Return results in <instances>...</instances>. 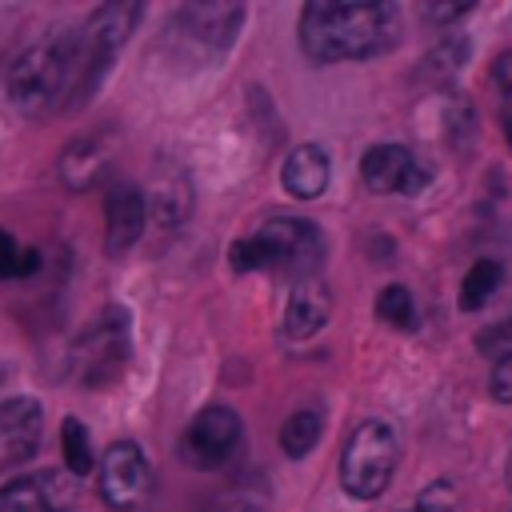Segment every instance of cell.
I'll return each mask as SVG.
<instances>
[{"instance_id": "cell-10", "label": "cell", "mask_w": 512, "mask_h": 512, "mask_svg": "<svg viewBox=\"0 0 512 512\" xmlns=\"http://www.w3.org/2000/svg\"><path fill=\"white\" fill-rule=\"evenodd\" d=\"M148 220V200L136 184H112L104 196V252L108 256H124Z\"/></svg>"}, {"instance_id": "cell-25", "label": "cell", "mask_w": 512, "mask_h": 512, "mask_svg": "<svg viewBox=\"0 0 512 512\" xmlns=\"http://www.w3.org/2000/svg\"><path fill=\"white\" fill-rule=\"evenodd\" d=\"M4 376H8V372H4V368H0V388H4Z\"/></svg>"}, {"instance_id": "cell-15", "label": "cell", "mask_w": 512, "mask_h": 512, "mask_svg": "<svg viewBox=\"0 0 512 512\" xmlns=\"http://www.w3.org/2000/svg\"><path fill=\"white\" fill-rule=\"evenodd\" d=\"M64 500L56 476H20L0 488V512H56Z\"/></svg>"}, {"instance_id": "cell-3", "label": "cell", "mask_w": 512, "mask_h": 512, "mask_svg": "<svg viewBox=\"0 0 512 512\" xmlns=\"http://www.w3.org/2000/svg\"><path fill=\"white\" fill-rule=\"evenodd\" d=\"M236 272H284L308 280L324 260V236L312 220L300 216H268L248 236H240L228 252Z\"/></svg>"}, {"instance_id": "cell-9", "label": "cell", "mask_w": 512, "mask_h": 512, "mask_svg": "<svg viewBox=\"0 0 512 512\" xmlns=\"http://www.w3.org/2000/svg\"><path fill=\"white\" fill-rule=\"evenodd\" d=\"M360 176L372 192H388V196H416L432 180V172L400 144H372L360 156Z\"/></svg>"}, {"instance_id": "cell-1", "label": "cell", "mask_w": 512, "mask_h": 512, "mask_svg": "<svg viewBox=\"0 0 512 512\" xmlns=\"http://www.w3.org/2000/svg\"><path fill=\"white\" fill-rule=\"evenodd\" d=\"M108 64L112 56L88 44L80 28H56L12 60L8 100L16 112L32 120L60 112V108H76L100 88Z\"/></svg>"}, {"instance_id": "cell-13", "label": "cell", "mask_w": 512, "mask_h": 512, "mask_svg": "<svg viewBox=\"0 0 512 512\" xmlns=\"http://www.w3.org/2000/svg\"><path fill=\"white\" fill-rule=\"evenodd\" d=\"M280 184L296 200H316L328 188V152L320 144H300L280 168Z\"/></svg>"}, {"instance_id": "cell-26", "label": "cell", "mask_w": 512, "mask_h": 512, "mask_svg": "<svg viewBox=\"0 0 512 512\" xmlns=\"http://www.w3.org/2000/svg\"><path fill=\"white\" fill-rule=\"evenodd\" d=\"M404 512H420V508H416V504H412V508H404Z\"/></svg>"}, {"instance_id": "cell-6", "label": "cell", "mask_w": 512, "mask_h": 512, "mask_svg": "<svg viewBox=\"0 0 512 512\" xmlns=\"http://www.w3.org/2000/svg\"><path fill=\"white\" fill-rule=\"evenodd\" d=\"M236 448H240V416L232 408H224V404H212L200 416H192V424L180 436L184 464L204 468V472L228 464L236 456Z\"/></svg>"}, {"instance_id": "cell-7", "label": "cell", "mask_w": 512, "mask_h": 512, "mask_svg": "<svg viewBox=\"0 0 512 512\" xmlns=\"http://www.w3.org/2000/svg\"><path fill=\"white\" fill-rule=\"evenodd\" d=\"M152 492V468L132 440H120L100 460V496L116 512H136Z\"/></svg>"}, {"instance_id": "cell-24", "label": "cell", "mask_w": 512, "mask_h": 512, "mask_svg": "<svg viewBox=\"0 0 512 512\" xmlns=\"http://www.w3.org/2000/svg\"><path fill=\"white\" fill-rule=\"evenodd\" d=\"M504 476H508V488H512V456H508V468H504Z\"/></svg>"}, {"instance_id": "cell-11", "label": "cell", "mask_w": 512, "mask_h": 512, "mask_svg": "<svg viewBox=\"0 0 512 512\" xmlns=\"http://www.w3.org/2000/svg\"><path fill=\"white\" fill-rule=\"evenodd\" d=\"M40 444V404L32 396H16L0 404V464H20Z\"/></svg>"}, {"instance_id": "cell-12", "label": "cell", "mask_w": 512, "mask_h": 512, "mask_svg": "<svg viewBox=\"0 0 512 512\" xmlns=\"http://www.w3.org/2000/svg\"><path fill=\"white\" fill-rule=\"evenodd\" d=\"M328 316H332L328 288L316 284V280H300L288 292V304H284V336L288 340H308L328 324Z\"/></svg>"}, {"instance_id": "cell-4", "label": "cell", "mask_w": 512, "mask_h": 512, "mask_svg": "<svg viewBox=\"0 0 512 512\" xmlns=\"http://www.w3.org/2000/svg\"><path fill=\"white\" fill-rule=\"evenodd\" d=\"M400 464V440L396 428L384 420H364L340 456V484L356 500H372L392 484V472Z\"/></svg>"}, {"instance_id": "cell-21", "label": "cell", "mask_w": 512, "mask_h": 512, "mask_svg": "<svg viewBox=\"0 0 512 512\" xmlns=\"http://www.w3.org/2000/svg\"><path fill=\"white\" fill-rule=\"evenodd\" d=\"M36 268H40V252L20 248L16 236H8L0 228V280H20V276H32Z\"/></svg>"}, {"instance_id": "cell-18", "label": "cell", "mask_w": 512, "mask_h": 512, "mask_svg": "<svg viewBox=\"0 0 512 512\" xmlns=\"http://www.w3.org/2000/svg\"><path fill=\"white\" fill-rule=\"evenodd\" d=\"M60 452H64V468L72 476H88L92 464H96L92 436H88V428L76 416H64V424H60Z\"/></svg>"}, {"instance_id": "cell-19", "label": "cell", "mask_w": 512, "mask_h": 512, "mask_svg": "<svg viewBox=\"0 0 512 512\" xmlns=\"http://www.w3.org/2000/svg\"><path fill=\"white\" fill-rule=\"evenodd\" d=\"M376 320H384L388 328H400V332H412L420 320H416V300L404 284H388L380 288L376 296Z\"/></svg>"}, {"instance_id": "cell-16", "label": "cell", "mask_w": 512, "mask_h": 512, "mask_svg": "<svg viewBox=\"0 0 512 512\" xmlns=\"http://www.w3.org/2000/svg\"><path fill=\"white\" fill-rule=\"evenodd\" d=\"M108 168V144L100 136H84V140H72L60 156V180L76 192L92 188Z\"/></svg>"}, {"instance_id": "cell-8", "label": "cell", "mask_w": 512, "mask_h": 512, "mask_svg": "<svg viewBox=\"0 0 512 512\" xmlns=\"http://www.w3.org/2000/svg\"><path fill=\"white\" fill-rule=\"evenodd\" d=\"M240 16H244L240 4H188L172 20V40L204 56H220L236 36Z\"/></svg>"}, {"instance_id": "cell-2", "label": "cell", "mask_w": 512, "mask_h": 512, "mask_svg": "<svg viewBox=\"0 0 512 512\" xmlns=\"http://www.w3.org/2000/svg\"><path fill=\"white\" fill-rule=\"evenodd\" d=\"M400 12L392 4H332L316 0L300 12V48L316 64L368 60L396 44Z\"/></svg>"}, {"instance_id": "cell-20", "label": "cell", "mask_w": 512, "mask_h": 512, "mask_svg": "<svg viewBox=\"0 0 512 512\" xmlns=\"http://www.w3.org/2000/svg\"><path fill=\"white\" fill-rule=\"evenodd\" d=\"M320 432H324V420H320L316 412H296V416H288V424L280 428V448H284L292 460H300V456H308V452L316 448Z\"/></svg>"}, {"instance_id": "cell-17", "label": "cell", "mask_w": 512, "mask_h": 512, "mask_svg": "<svg viewBox=\"0 0 512 512\" xmlns=\"http://www.w3.org/2000/svg\"><path fill=\"white\" fill-rule=\"evenodd\" d=\"M500 280H504V264H500V260H476V264L468 268L464 284H460V308H464V312L484 308V304L492 300V292L500 288Z\"/></svg>"}, {"instance_id": "cell-22", "label": "cell", "mask_w": 512, "mask_h": 512, "mask_svg": "<svg viewBox=\"0 0 512 512\" xmlns=\"http://www.w3.org/2000/svg\"><path fill=\"white\" fill-rule=\"evenodd\" d=\"M496 88H500V116H504V136L512 144V52H504L496 60Z\"/></svg>"}, {"instance_id": "cell-14", "label": "cell", "mask_w": 512, "mask_h": 512, "mask_svg": "<svg viewBox=\"0 0 512 512\" xmlns=\"http://www.w3.org/2000/svg\"><path fill=\"white\" fill-rule=\"evenodd\" d=\"M148 204H152V212H156V220L164 228L184 224V216L192 212V184H188V176H184L180 164H160L156 168Z\"/></svg>"}, {"instance_id": "cell-5", "label": "cell", "mask_w": 512, "mask_h": 512, "mask_svg": "<svg viewBox=\"0 0 512 512\" xmlns=\"http://www.w3.org/2000/svg\"><path fill=\"white\" fill-rule=\"evenodd\" d=\"M128 356H132L128 312L124 308H104L72 344V376L84 388H108L124 376Z\"/></svg>"}, {"instance_id": "cell-23", "label": "cell", "mask_w": 512, "mask_h": 512, "mask_svg": "<svg viewBox=\"0 0 512 512\" xmlns=\"http://www.w3.org/2000/svg\"><path fill=\"white\" fill-rule=\"evenodd\" d=\"M488 384H492V396H496L500 404H512V352H504V356L492 364Z\"/></svg>"}]
</instances>
